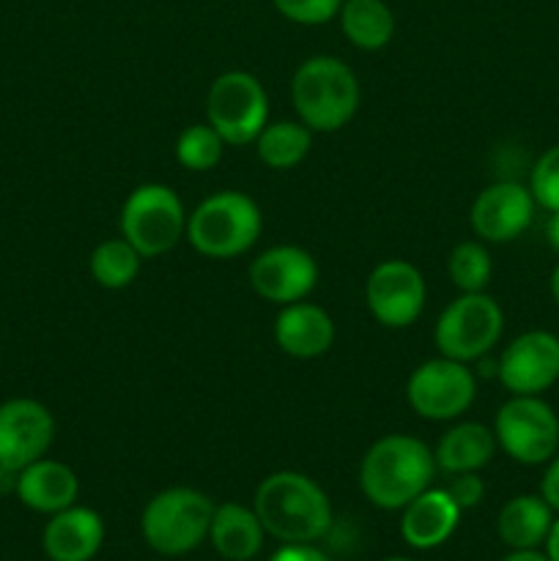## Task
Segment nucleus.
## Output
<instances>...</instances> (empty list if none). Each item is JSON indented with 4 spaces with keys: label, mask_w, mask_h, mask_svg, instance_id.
I'll use <instances>...</instances> for the list:
<instances>
[{
    "label": "nucleus",
    "mask_w": 559,
    "mask_h": 561,
    "mask_svg": "<svg viewBox=\"0 0 559 561\" xmlns=\"http://www.w3.org/2000/svg\"><path fill=\"white\" fill-rule=\"evenodd\" d=\"M436 458L425 442L392 433L373 444L360 466V488L376 507L403 510L431 488Z\"/></svg>",
    "instance_id": "nucleus-1"
},
{
    "label": "nucleus",
    "mask_w": 559,
    "mask_h": 561,
    "mask_svg": "<svg viewBox=\"0 0 559 561\" xmlns=\"http://www.w3.org/2000/svg\"><path fill=\"white\" fill-rule=\"evenodd\" d=\"M252 510L263 531L283 542H312L332 526V504L327 493L299 471L269 474L258 485Z\"/></svg>",
    "instance_id": "nucleus-2"
},
{
    "label": "nucleus",
    "mask_w": 559,
    "mask_h": 561,
    "mask_svg": "<svg viewBox=\"0 0 559 561\" xmlns=\"http://www.w3.org/2000/svg\"><path fill=\"white\" fill-rule=\"evenodd\" d=\"M290 99L301 124L310 131H338L360 107L356 75L332 55H316L296 69Z\"/></svg>",
    "instance_id": "nucleus-3"
},
{
    "label": "nucleus",
    "mask_w": 559,
    "mask_h": 561,
    "mask_svg": "<svg viewBox=\"0 0 559 561\" xmlns=\"http://www.w3.org/2000/svg\"><path fill=\"white\" fill-rule=\"evenodd\" d=\"M263 217L258 203L244 192L225 190L206 197L186 219V239L203 257L230 261L255 247Z\"/></svg>",
    "instance_id": "nucleus-4"
},
{
    "label": "nucleus",
    "mask_w": 559,
    "mask_h": 561,
    "mask_svg": "<svg viewBox=\"0 0 559 561\" xmlns=\"http://www.w3.org/2000/svg\"><path fill=\"white\" fill-rule=\"evenodd\" d=\"M214 504L192 488H168L142 510L140 529L148 546L162 557H181L208 537Z\"/></svg>",
    "instance_id": "nucleus-5"
},
{
    "label": "nucleus",
    "mask_w": 559,
    "mask_h": 561,
    "mask_svg": "<svg viewBox=\"0 0 559 561\" xmlns=\"http://www.w3.org/2000/svg\"><path fill=\"white\" fill-rule=\"evenodd\" d=\"M121 236L142 257H159L186 236V214L181 197L164 184H142L121 208Z\"/></svg>",
    "instance_id": "nucleus-6"
},
{
    "label": "nucleus",
    "mask_w": 559,
    "mask_h": 561,
    "mask_svg": "<svg viewBox=\"0 0 559 561\" xmlns=\"http://www.w3.org/2000/svg\"><path fill=\"white\" fill-rule=\"evenodd\" d=\"M206 124L225 146H250L269 124V96L250 71H225L206 96Z\"/></svg>",
    "instance_id": "nucleus-7"
},
{
    "label": "nucleus",
    "mask_w": 559,
    "mask_h": 561,
    "mask_svg": "<svg viewBox=\"0 0 559 561\" xmlns=\"http://www.w3.org/2000/svg\"><path fill=\"white\" fill-rule=\"evenodd\" d=\"M504 332L502 307L480 294H464L449 301L436 321V348L438 354L455 362H475L491 354Z\"/></svg>",
    "instance_id": "nucleus-8"
},
{
    "label": "nucleus",
    "mask_w": 559,
    "mask_h": 561,
    "mask_svg": "<svg viewBox=\"0 0 559 561\" xmlns=\"http://www.w3.org/2000/svg\"><path fill=\"white\" fill-rule=\"evenodd\" d=\"M497 444L524 466H540L559 449V416L540 394H513L493 422Z\"/></svg>",
    "instance_id": "nucleus-9"
},
{
    "label": "nucleus",
    "mask_w": 559,
    "mask_h": 561,
    "mask_svg": "<svg viewBox=\"0 0 559 561\" xmlns=\"http://www.w3.org/2000/svg\"><path fill=\"white\" fill-rule=\"evenodd\" d=\"M406 398L422 420H455V416L466 414L475 403V373L464 362L447 359V356L427 359L411 373L409 383H406Z\"/></svg>",
    "instance_id": "nucleus-10"
},
{
    "label": "nucleus",
    "mask_w": 559,
    "mask_h": 561,
    "mask_svg": "<svg viewBox=\"0 0 559 561\" xmlns=\"http://www.w3.org/2000/svg\"><path fill=\"white\" fill-rule=\"evenodd\" d=\"M425 279L420 268L406 261H384L370 272L365 285L367 310L381 327L406 329L425 310Z\"/></svg>",
    "instance_id": "nucleus-11"
},
{
    "label": "nucleus",
    "mask_w": 559,
    "mask_h": 561,
    "mask_svg": "<svg viewBox=\"0 0 559 561\" xmlns=\"http://www.w3.org/2000/svg\"><path fill=\"white\" fill-rule=\"evenodd\" d=\"M499 381L510 394H543L559 381V337L551 332H526L499 356Z\"/></svg>",
    "instance_id": "nucleus-12"
},
{
    "label": "nucleus",
    "mask_w": 559,
    "mask_h": 561,
    "mask_svg": "<svg viewBox=\"0 0 559 561\" xmlns=\"http://www.w3.org/2000/svg\"><path fill=\"white\" fill-rule=\"evenodd\" d=\"M318 283V263L294 244L272 247L250 263V285L261 299L274 305L305 301Z\"/></svg>",
    "instance_id": "nucleus-13"
},
{
    "label": "nucleus",
    "mask_w": 559,
    "mask_h": 561,
    "mask_svg": "<svg viewBox=\"0 0 559 561\" xmlns=\"http://www.w3.org/2000/svg\"><path fill=\"white\" fill-rule=\"evenodd\" d=\"M55 438V420L36 400L0 405V469L22 471L44 458Z\"/></svg>",
    "instance_id": "nucleus-14"
},
{
    "label": "nucleus",
    "mask_w": 559,
    "mask_h": 561,
    "mask_svg": "<svg viewBox=\"0 0 559 561\" xmlns=\"http://www.w3.org/2000/svg\"><path fill=\"white\" fill-rule=\"evenodd\" d=\"M535 197H532L529 186L518 184V181H497V184L486 186L471 203L469 222L471 230L480 236L482 241H493V244H507V241L518 239L535 217Z\"/></svg>",
    "instance_id": "nucleus-15"
},
{
    "label": "nucleus",
    "mask_w": 559,
    "mask_h": 561,
    "mask_svg": "<svg viewBox=\"0 0 559 561\" xmlns=\"http://www.w3.org/2000/svg\"><path fill=\"white\" fill-rule=\"evenodd\" d=\"M274 340L280 351L296 359L323 356L334 343V323L327 310L310 301H294L274 318Z\"/></svg>",
    "instance_id": "nucleus-16"
},
{
    "label": "nucleus",
    "mask_w": 559,
    "mask_h": 561,
    "mask_svg": "<svg viewBox=\"0 0 559 561\" xmlns=\"http://www.w3.org/2000/svg\"><path fill=\"white\" fill-rule=\"evenodd\" d=\"M104 540V524L93 510L66 507L44 529V551L53 561H91Z\"/></svg>",
    "instance_id": "nucleus-17"
},
{
    "label": "nucleus",
    "mask_w": 559,
    "mask_h": 561,
    "mask_svg": "<svg viewBox=\"0 0 559 561\" xmlns=\"http://www.w3.org/2000/svg\"><path fill=\"white\" fill-rule=\"evenodd\" d=\"M460 507L447 491H422L403 507L400 535L411 548H436L458 529Z\"/></svg>",
    "instance_id": "nucleus-18"
},
{
    "label": "nucleus",
    "mask_w": 559,
    "mask_h": 561,
    "mask_svg": "<svg viewBox=\"0 0 559 561\" xmlns=\"http://www.w3.org/2000/svg\"><path fill=\"white\" fill-rule=\"evenodd\" d=\"M77 493H80L77 474L66 463H58V460L42 458L36 463L25 466L16 477V496L25 507L36 510V513H60V510L75 504Z\"/></svg>",
    "instance_id": "nucleus-19"
},
{
    "label": "nucleus",
    "mask_w": 559,
    "mask_h": 561,
    "mask_svg": "<svg viewBox=\"0 0 559 561\" xmlns=\"http://www.w3.org/2000/svg\"><path fill=\"white\" fill-rule=\"evenodd\" d=\"M497 453V436L480 422H460L449 427L433 453L436 469L447 474H466V471H480L482 466L491 463Z\"/></svg>",
    "instance_id": "nucleus-20"
},
{
    "label": "nucleus",
    "mask_w": 559,
    "mask_h": 561,
    "mask_svg": "<svg viewBox=\"0 0 559 561\" xmlns=\"http://www.w3.org/2000/svg\"><path fill=\"white\" fill-rule=\"evenodd\" d=\"M214 548L228 561H250L263 546V524L255 510L241 504H223L214 510L212 529H208Z\"/></svg>",
    "instance_id": "nucleus-21"
},
{
    "label": "nucleus",
    "mask_w": 559,
    "mask_h": 561,
    "mask_svg": "<svg viewBox=\"0 0 559 561\" xmlns=\"http://www.w3.org/2000/svg\"><path fill=\"white\" fill-rule=\"evenodd\" d=\"M551 507L543 496H515L502 507L497 520V531L504 546L515 551L537 548L546 542L551 531Z\"/></svg>",
    "instance_id": "nucleus-22"
},
{
    "label": "nucleus",
    "mask_w": 559,
    "mask_h": 561,
    "mask_svg": "<svg viewBox=\"0 0 559 561\" xmlns=\"http://www.w3.org/2000/svg\"><path fill=\"white\" fill-rule=\"evenodd\" d=\"M338 16L345 38L367 53L387 47L395 33V14L384 0H343Z\"/></svg>",
    "instance_id": "nucleus-23"
},
{
    "label": "nucleus",
    "mask_w": 559,
    "mask_h": 561,
    "mask_svg": "<svg viewBox=\"0 0 559 561\" xmlns=\"http://www.w3.org/2000/svg\"><path fill=\"white\" fill-rule=\"evenodd\" d=\"M258 157L272 170H290L310 153L312 135L305 124L296 121H277L266 124L255 140Z\"/></svg>",
    "instance_id": "nucleus-24"
},
{
    "label": "nucleus",
    "mask_w": 559,
    "mask_h": 561,
    "mask_svg": "<svg viewBox=\"0 0 559 561\" xmlns=\"http://www.w3.org/2000/svg\"><path fill=\"white\" fill-rule=\"evenodd\" d=\"M142 255L121 236V239L102 241L91 255V274L102 288L121 290L132 285L140 274Z\"/></svg>",
    "instance_id": "nucleus-25"
},
{
    "label": "nucleus",
    "mask_w": 559,
    "mask_h": 561,
    "mask_svg": "<svg viewBox=\"0 0 559 561\" xmlns=\"http://www.w3.org/2000/svg\"><path fill=\"white\" fill-rule=\"evenodd\" d=\"M493 263L480 241H460L447 257V274L464 294H480L491 283Z\"/></svg>",
    "instance_id": "nucleus-26"
},
{
    "label": "nucleus",
    "mask_w": 559,
    "mask_h": 561,
    "mask_svg": "<svg viewBox=\"0 0 559 561\" xmlns=\"http://www.w3.org/2000/svg\"><path fill=\"white\" fill-rule=\"evenodd\" d=\"M223 151L225 140L208 124L186 126L179 135V142H175V159H179V164L186 170H195V173L212 170L223 159Z\"/></svg>",
    "instance_id": "nucleus-27"
},
{
    "label": "nucleus",
    "mask_w": 559,
    "mask_h": 561,
    "mask_svg": "<svg viewBox=\"0 0 559 561\" xmlns=\"http://www.w3.org/2000/svg\"><path fill=\"white\" fill-rule=\"evenodd\" d=\"M529 192L548 214L559 211V146L548 148L535 162L529 175Z\"/></svg>",
    "instance_id": "nucleus-28"
},
{
    "label": "nucleus",
    "mask_w": 559,
    "mask_h": 561,
    "mask_svg": "<svg viewBox=\"0 0 559 561\" xmlns=\"http://www.w3.org/2000/svg\"><path fill=\"white\" fill-rule=\"evenodd\" d=\"M274 9L296 25H323L340 14L343 0H272Z\"/></svg>",
    "instance_id": "nucleus-29"
},
{
    "label": "nucleus",
    "mask_w": 559,
    "mask_h": 561,
    "mask_svg": "<svg viewBox=\"0 0 559 561\" xmlns=\"http://www.w3.org/2000/svg\"><path fill=\"white\" fill-rule=\"evenodd\" d=\"M444 491L453 496V502L458 504L460 510H471L482 502V493H486V485L477 477V471H466V474H453V482H449Z\"/></svg>",
    "instance_id": "nucleus-30"
},
{
    "label": "nucleus",
    "mask_w": 559,
    "mask_h": 561,
    "mask_svg": "<svg viewBox=\"0 0 559 561\" xmlns=\"http://www.w3.org/2000/svg\"><path fill=\"white\" fill-rule=\"evenodd\" d=\"M272 561H329L318 548L307 546V542H288L283 551H277Z\"/></svg>",
    "instance_id": "nucleus-31"
},
{
    "label": "nucleus",
    "mask_w": 559,
    "mask_h": 561,
    "mask_svg": "<svg viewBox=\"0 0 559 561\" xmlns=\"http://www.w3.org/2000/svg\"><path fill=\"white\" fill-rule=\"evenodd\" d=\"M540 493H543V499H546L548 507L557 510V513H559V455H557V458H551L546 474H543Z\"/></svg>",
    "instance_id": "nucleus-32"
},
{
    "label": "nucleus",
    "mask_w": 559,
    "mask_h": 561,
    "mask_svg": "<svg viewBox=\"0 0 559 561\" xmlns=\"http://www.w3.org/2000/svg\"><path fill=\"white\" fill-rule=\"evenodd\" d=\"M546 241H548V247H551V250L559 255V211H551V217H548Z\"/></svg>",
    "instance_id": "nucleus-33"
},
{
    "label": "nucleus",
    "mask_w": 559,
    "mask_h": 561,
    "mask_svg": "<svg viewBox=\"0 0 559 561\" xmlns=\"http://www.w3.org/2000/svg\"><path fill=\"white\" fill-rule=\"evenodd\" d=\"M546 557L551 561H559V520H554L551 524V531H548L546 537Z\"/></svg>",
    "instance_id": "nucleus-34"
},
{
    "label": "nucleus",
    "mask_w": 559,
    "mask_h": 561,
    "mask_svg": "<svg viewBox=\"0 0 559 561\" xmlns=\"http://www.w3.org/2000/svg\"><path fill=\"white\" fill-rule=\"evenodd\" d=\"M502 561H551V559L543 557V553H537L535 548H526V551L510 553V557H504Z\"/></svg>",
    "instance_id": "nucleus-35"
},
{
    "label": "nucleus",
    "mask_w": 559,
    "mask_h": 561,
    "mask_svg": "<svg viewBox=\"0 0 559 561\" xmlns=\"http://www.w3.org/2000/svg\"><path fill=\"white\" fill-rule=\"evenodd\" d=\"M551 296H554V301H557V307H559V266L554 268V274H551Z\"/></svg>",
    "instance_id": "nucleus-36"
},
{
    "label": "nucleus",
    "mask_w": 559,
    "mask_h": 561,
    "mask_svg": "<svg viewBox=\"0 0 559 561\" xmlns=\"http://www.w3.org/2000/svg\"><path fill=\"white\" fill-rule=\"evenodd\" d=\"M387 561H409V559H387Z\"/></svg>",
    "instance_id": "nucleus-37"
}]
</instances>
